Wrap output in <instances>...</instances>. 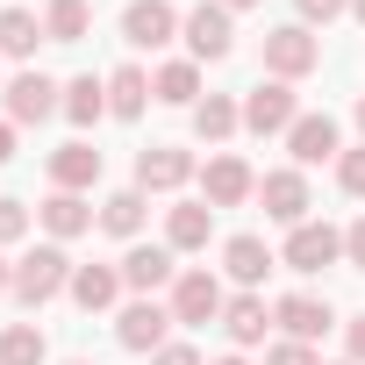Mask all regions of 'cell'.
<instances>
[{"mask_svg": "<svg viewBox=\"0 0 365 365\" xmlns=\"http://www.w3.org/2000/svg\"><path fill=\"white\" fill-rule=\"evenodd\" d=\"M72 258L58 251V244H36L22 265H15V301L22 308H43V301H58V294H72Z\"/></svg>", "mask_w": 365, "mask_h": 365, "instance_id": "1", "label": "cell"}, {"mask_svg": "<svg viewBox=\"0 0 365 365\" xmlns=\"http://www.w3.org/2000/svg\"><path fill=\"white\" fill-rule=\"evenodd\" d=\"M315 65H322V43H315V29H308V22H287V29H272V36H265V72H272V79H287V86H294V79H308Z\"/></svg>", "mask_w": 365, "mask_h": 365, "instance_id": "2", "label": "cell"}, {"mask_svg": "<svg viewBox=\"0 0 365 365\" xmlns=\"http://www.w3.org/2000/svg\"><path fill=\"white\" fill-rule=\"evenodd\" d=\"M165 329H172V308H158L150 294H143V301H129V308L115 315L122 351H150V358H158V351H165Z\"/></svg>", "mask_w": 365, "mask_h": 365, "instance_id": "3", "label": "cell"}, {"mask_svg": "<svg viewBox=\"0 0 365 365\" xmlns=\"http://www.w3.org/2000/svg\"><path fill=\"white\" fill-rule=\"evenodd\" d=\"M179 29H187V51H194V58H230V43H237V22H230L222 0H201Z\"/></svg>", "mask_w": 365, "mask_h": 365, "instance_id": "4", "label": "cell"}, {"mask_svg": "<svg viewBox=\"0 0 365 365\" xmlns=\"http://www.w3.org/2000/svg\"><path fill=\"white\" fill-rule=\"evenodd\" d=\"M301 115H294V86L287 79H265V86H251V101H244V129H258V136H279V129H294Z\"/></svg>", "mask_w": 365, "mask_h": 365, "instance_id": "5", "label": "cell"}, {"mask_svg": "<svg viewBox=\"0 0 365 365\" xmlns=\"http://www.w3.org/2000/svg\"><path fill=\"white\" fill-rule=\"evenodd\" d=\"M172 29H179L172 0H129V8H122V36H129L136 51H165V43H172Z\"/></svg>", "mask_w": 365, "mask_h": 365, "instance_id": "6", "label": "cell"}, {"mask_svg": "<svg viewBox=\"0 0 365 365\" xmlns=\"http://www.w3.org/2000/svg\"><path fill=\"white\" fill-rule=\"evenodd\" d=\"M187 179H194V158L179 150V143H150L136 158V187L143 194H172V187H187Z\"/></svg>", "mask_w": 365, "mask_h": 365, "instance_id": "7", "label": "cell"}, {"mask_svg": "<svg viewBox=\"0 0 365 365\" xmlns=\"http://www.w3.org/2000/svg\"><path fill=\"white\" fill-rule=\"evenodd\" d=\"M344 258V230H329V222H301L294 237H287V265L294 272H322V265H336Z\"/></svg>", "mask_w": 365, "mask_h": 365, "instance_id": "8", "label": "cell"}, {"mask_svg": "<svg viewBox=\"0 0 365 365\" xmlns=\"http://www.w3.org/2000/svg\"><path fill=\"white\" fill-rule=\"evenodd\" d=\"M215 315H222L215 272H179L172 279V322H215Z\"/></svg>", "mask_w": 365, "mask_h": 365, "instance_id": "9", "label": "cell"}, {"mask_svg": "<svg viewBox=\"0 0 365 365\" xmlns=\"http://www.w3.org/2000/svg\"><path fill=\"white\" fill-rule=\"evenodd\" d=\"M258 194H265V215H272V222H287V230L308 222V179H301V172H265Z\"/></svg>", "mask_w": 365, "mask_h": 365, "instance_id": "10", "label": "cell"}, {"mask_svg": "<svg viewBox=\"0 0 365 365\" xmlns=\"http://www.w3.org/2000/svg\"><path fill=\"white\" fill-rule=\"evenodd\" d=\"M272 322H279L294 344H315V336H329L336 315H329V301H315V294H287V301L272 308Z\"/></svg>", "mask_w": 365, "mask_h": 365, "instance_id": "11", "label": "cell"}, {"mask_svg": "<svg viewBox=\"0 0 365 365\" xmlns=\"http://www.w3.org/2000/svg\"><path fill=\"white\" fill-rule=\"evenodd\" d=\"M201 187H208V208H244V201L258 194V179H251L244 158H215V165L201 172Z\"/></svg>", "mask_w": 365, "mask_h": 365, "instance_id": "12", "label": "cell"}, {"mask_svg": "<svg viewBox=\"0 0 365 365\" xmlns=\"http://www.w3.org/2000/svg\"><path fill=\"white\" fill-rule=\"evenodd\" d=\"M93 179H101V150L93 143H58L51 150V187L58 194H86Z\"/></svg>", "mask_w": 365, "mask_h": 365, "instance_id": "13", "label": "cell"}, {"mask_svg": "<svg viewBox=\"0 0 365 365\" xmlns=\"http://www.w3.org/2000/svg\"><path fill=\"white\" fill-rule=\"evenodd\" d=\"M165 279H179V265H172V244H136V251L122 258V287H136V294H158Z\"/></svg>", "mask_w": 365, "mask_h": 365, "instance_id": "14", "label": "cell"}, {"mask_svg": "<svg viewBox=\"0 0 365 365\" xmlns=\"http://www.w3.org/2000/svg\"><path fill=\"white\" fill-rule=\"evenodd\" d=\"M287 150H294V165H322V158H336V122H329V115H301V122L287 129Z\"/></svg>", "mask_w": 365, "mask_h": 365, "instance_id": "15", "label": "cell"}, {"mask_svg": "<svg viewBox=\"0 0 365 365\" xmlns=\"http://www.w3.org/2000/svg\"><path fill=\"white\" fill-rule=\"evenodd\" d=\"M208 230H215V208H208V201H179V208L165 215V244H172V251H201Z\"/></svg>", "mask_w": 365, "mask_h": 365, "instance_id": "16", "label": "cell"}, {"mask_svg": "<svg viewBox=\"0 0 365 365\" xmlns=\"http://www.w3.org/2000/svg\"><path fill=\"white\" fill-rule=\"evenodd\" d=\"M58 108V86L43 79V72H22L15 86H8V122H43Z\"/></svg>", "mask_w": 365, "mask_h": 365, "instance_id": "17", "label": "cell"}, {"mask_svg": "<svg viewBox=\"0 0 365 365\" xmlns=\"http://www.w3.org/2000/svg\"><path fill=\"white\" fill-rule=\"evenodd\" d=\"M115 294H122V265H79V272H72V301H79L86 315L115 308Z\"/></svg>", "mask_w": 365, "mask_h": 365, "instance_id": "18", "label": "cell"}, {"mask_svg": "<svg viewBox=\"0 0 365 365\" xmlns=\"http://www.w3.org/2000/svg\"><path fill=\"white\" fill-rule=\"evenodd\" d=\"M222 265H230L237 287H258V279L272 272V251H265V237H230V244H222Z\"/></svg>", "mask_w": 365, "mask_h": 365, "instance_id": "19", "label": "cell"}, {"mask_svg": "<svg viewBox=\"0 0 365 365\" xmlns=\"http://www.w3.org/2000/svg\"><path fill=\"white\" fill-rule=\"evenodd\" d=\"M36 215H43V230H51L58 244H65V237H86V230H93V208H86L79 194H51V201H43Z\"/></svg>", "mask_w": 365, "mask_h": 365, "instance_id": "20", "label": "cell"}, {"mask_svg": "<svg viewBox=\"0 0 365 365\" xmlns=\"http://www.w3.org/2000/svg\"><path fill=\"white\" fill-rule=\"evenodd\" d=\"M222 329H230L237 344H265L272 315H265V301H258V294H237V301H222Z\"/></svg>", "mask_w": 365, "mask_h": 365, "instance_id": "21", "label": "cell"}, {"mask_svg": "<svg viewBox=\"0 0 365 365\" xmlns=\"http://www.w3.org/2000/svg\"><path fill=\"white\" fill-rule=\"evenodd\" d=\"M237 122H244V108H237V101H222V93L194 101V136H201V143H222V136H237Z\"/></svg>", "mask_w": 365, "mask_h": 365, "instance_id": "22", "label": "cell"}, {"mask_svg": "<svg viewBox=\"0 0 365 365\" xmlns=\"http://www.w3.org/2000/svg\"><path fill=\"white\" fill-rule=\"evenodd\" d=\"M150 93H158V101H172V108H194V101H201V72H194L187 58H172V65H158Z\"/></svg>", "mask_w": 365, "mask_h": 365, "instance_id": "23", "label": "cell"}, {"mask_svg": "<svg viewBox=\"0 0 365 365\" xmlns=\"http://www.w3.org/2000/svg\"><path fill=\"white\" fill-rule=\"evenodd\" d=\"M93 29V8H86V0H51V8H43V36L51 43H79Z\"/></svg>", "mask_w": 365, "mask_h": 365, "instance_id": "24", "label": "cell"}, {"mask_svg": "<svg viewBox=\"0 0 365 365\" xmlns=\"http://www.w3.org/2000/svg\"><path fill=\"white\" fill-rule=\"evenodd\" d=\"M43 358H51V344H43L36 322H8L0 329V365H43Z\"/></svg>", "mask_w": 365, "mask_h": 365, "instance_id": "25", "label": "cell"}, {"mask_svg": "<svg viewBox=\"0 0 365 365\" xmlns=\"http://www.w3.org/2000/svg\"><path fill=\"white\" fill-rule=\"evenodd\" d=\"M143 101H150V79H143L136 65H122V72L108 79V115H122V122H136V115H143Z\"/></svg>", "mask_w": 365, "mask_h": 365, "instance_id": "26", "label": "cell"}, {"mask_svg": "<svg viewBox=\"0 0 365 365\" xmlns=\"http://www.w3.org/2000/svg\"><path fill=\"white\" fill-rule=\"evenodd\" d=\"M36 36H43V22L29 8H0V51H8V58H29Z\"/></svg>", "mask_w": 365, "mask_h": 365, "instance_id": "27", "label": "cell"}, {"mask_svg": "<svg viewBox=\"0 0 365 365\" xmlns=\"http://www.w3.org/2000/svg\"><path fill=\"white\" fill-rule=\"evenodd\" d=\"M65 115H72L79 129H93V122L108 115V86H101V79H72V86H65Z\"/></svg>", "mask_w": 365, "mask_h": 365, "instance_id": "28", "label": "cell"}, {"mask_svg": "<svg viewBox=\"0 0 365 365\" xmlns=\"http://www.w3.org/2000/svg\"><path fill=\"white\" fill-rule=\"evenodd\" d=\"M101 230H108V237H136V230H143V187H129V194H108V208H101Z\"/></svg>", "mask_w": 365, "mask_h": 365, "instance_id": "29", "label": "cell"}, {"mask_svg": "<svg viewBox=\"0 0 365 365\" xmlns=\"http://www.w3.org/2000/svg\"><path fill=\"white\" fill-rule=\"evenodd\" d=\"M336 187L365 201V143H358V150H336Z\"/></svg>", "mask_w": 365, "mask_h": 365, "instance_id": "30", "label": "cell"}, {"mask_svg": "<svg viewBox=\"0 0 365 365\" xmlns=\"http://www.w3.org/2000/svg\"><path fill=\"white\" fill-rule=\"evenodd\" d=\"M265 365H322V358H315V344H294V336H287V344L265 351Z\"/></svg>", "mask_w": 365, "mask_h": 365, "instance_id": "31", "label": "cell"}, {"mask_svg": "<svg viewBox=\"0 0 365 365\" xmlns=\"http://www.w3.org/2000/svg\"><path fill=\"white\" fill-rule=\"evenodd\" d=\"M22 230H29V208L22 201H0V244H15Z\"/></svg>", "mask_w": 365, "mask_h": 365, "instance_id": "32", "label": "cell"}, {"mask_svg": "<svg viewBox=\"0 0 365 365\" xmlns=\"http://www.w3.org/2000/svg\"><path fill=\"white\" fill-rule=\"evenodd\" d=\"M351 0H301V22H336Z\"/></svg>", "mask_w": 365, "mask_h": 365, "instance_id": "33", "label": "cell"}, {"mask_svg": "<svg viewBox=\"0 0 365 365\" xmlns=\"http://www.w3.org/2000/svg\"><path fill=\"white\" fill-rule=\"evenodd\" d=\"M344 258H351V265H358V272H365V215H358V222H351V230H344Z\"/></svg>", "mask_w": 365, "mask_h": 365, "instance_id": "34", "label": "cell"}, {"mask_svg": "<svg viewBox=\"0 0 365 365\" xmlns=\"http://www.w3.org/2000/svg\"><path fill=\"white\" fill-rule=\"evenodd\" d=\"M150 365H201V351H194V344H165Z\"/></svg>", "mask_w": 365, "mask_h": 365, "instance_id": "35", "label": "cell"}, {"mask_svg": "<svg viewBox=\"0 0 365 365\" xmlns=\"http://www.w3.org/2000/svg\"><path fill=\"white\" fill-rule=\"evenodd\" d=\"M351 365H365V315L351 322Z\"/></svg>", "mask_w": 365, "mask_h": 365, "instance_id": "36", "label": "cell"}, {"mask_svg": "<svg viewBox=\"0 0 365 365\" xmlns=\"http://www.w3.org/2000/svg\"><path fill=\"white\" fill-rule=\"evenodd\" d=\"M15 158V122H0V165Z\"/></svg>", "mask_w": 365, "mask_h": 365, "instance_id": "37", "label": "cell"}, {"mask_svg": "<svg viewBox=\"0 0 365 365\" xmlns=\"http://www.w3.org/2000/svg\"><path fill=\"white\" fill-rule=\"evenodd\" d=\"M0 294H15V272H8V265H0Z\"/></svg>", "mask_w": 365, "mask_h": 365, "instance_id": "38", "label": "cell"}, {"mask_svg": "<svg viewBox=\"0 0 365 365\" xmlns=\"http://www.w3.org/2000/svg\"><path fill=\"white\" fill-rule=\"evenodd\" d=\"M222 8H230V15H237V8H258V0H222Z\"/></svg>", "mask_w": 365, "mask_h": 365, "instance_id": "39", "label": "cell"}, {"mask_svg": "<svg viewBox=\"0 0 365 365\" xmlns=\"http://www.w3.org/2000/svg\"><path fill=\"white\" fill-rule=\"evenodd\" d=\"M351 15H358V22H365V0H351Z\"/></svg>", "mask_w": 365, "mask_h": 365, "instance_id": "40", "label": "cell"}, {"mask_svg": "<svg viewBox=\"0 0 365 365\" xmlns=\"http://www.w3.org/2000/svg\"><path fill=\"white\" fill-rule=\"evenodd\" d=\"M358 129H365V101H358Z\"/></svg>", "mask_w": 365, "mask_h": 365, "instance_id": "41", "label": "cell"}, {"mask_svg": "<svg viewBox=\"0 0 365 365\" xmlns=\"http://www.w3.org/2000/svg\"><path fill=\"white\" fill-rule=\"evenodd\" d=\"M215 365H244V358H215Z\"/></svg>", "mask_w": 365, "mask_h": 365, "instance_id": "42", "label": "cell"}, {"mask_svg": "<svg viewBox=\"0 0 365 365\" xmlns=\"http://www.w3.org/2000/svg\"><path fill=\"white\" fill-rule=\"evenodd\" d=\"M72 365H86V358H72Z\"/></svg>", "mask_w": 365, "mask_h": 365, "instance_id": "43", "label": "cell"}]
</instances>
